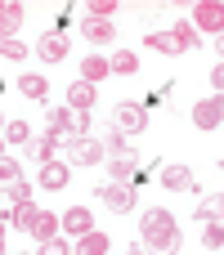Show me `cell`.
Here are the masks:
<instances>
[{
	"label": "cell",
	"mask_w": 224,
	"mask_h": 255,
	"mask_svg": "<svg viewBox=\"0 0 224 255\" xmlns=\"http://www.w3.org/2000/svg\"><path fill=\"white\" fill-rule=\"evenodd\" d=\"M130 251L135 255H144V251H180V224H175V215L162 211V206H148L144 220H139V242H135Z\"/></svg>",
	"instance_id": "6da1fadb"
},
{
	"label": "cell",
	"mask_w": 224,
	"mask_h": 255,
	"mask_svg": "<svg viewBox=\"0 0 224 255\" xmlns=\"http://www.w3.org/2000/svg\"><path fill=\"white\" fill-rule=\"evenodd\" d=\"M45 134H49V139H76V134H90V112H76V108H49V112H45Z\"/></svg>",
	"instance_id": "7a4b0ae2"
},
{
	"label": "cell",
	"mask_w": 224,
	"mask_h": 255,
	"mask_svg": "<svg viewBox=\"0 0 224 255\" xmlns=\"http://www.w3.org/2000/svg\"><path fill=\"white\" fill-rule=\"evenodd\" d=\"M112 130H121L126 139H130V134H144V130H148V108L121 99V103L112 108Z\"/></svg>",
	"instance_id": "3957f363"
},
{
	"label": "cell",
	"mask_w": 224,
	"mask_h": 255,
	"mask_svg": "<svg viewBox=\"0 0 224 255\" xmlns=\"http://www.w3.org/2000/svg\"><path fill=\"white\" fill-rule=\"evenodd\" d=\"M94 197H99L112 215H130V206H135V188H130L126 179H117V184H99Z\"/></svg>",
	"instance_id": "277c9868"
},
{
	"label": "cell",
	"mask_w": 224,
	"mask_h": 255,
	"mask_svg": "<svg viewBox=\"0 0 224 255\" xmlns=\"http://www.w3.org/2000/svg\"><path fill=\"white\" fill-rule=\"evenodd\" d=\"M103 161V143L90 139V134H76L67 139V166H99Z\"/></svg>",
	"instance_id": "5b68a950"
},
{
	"label": "cell",
	"mask_w": 224,
	"mask_h": 255,
	"mask_svg": "<svg viewBox=\"0 0 224 255\" xmlns=\"http://www.w3.org/2000/svg\"><path fill=\"white\" fill-rule=\"evenodd\" d=\"M193 126H198V130H207V134H216V130L224 126V103H220V94H211V99L193 103Z\"/></svg>",
	"instance_id": "8992f818"
},
{
	"label": "cell",
	"mask_w": 224,
	"mask_h": 255,
	"mask_svg": "<svg viewBox=\"0 0 224 255\" xmlns=\"http://www.w3.org/2000/svg\"><path fill=\"white\" fill-rule=\"evenodd\" d=\"M36 184H40L45 193H58V188H67V184H72V166L54 157V161H45V166L36 170Z\"/></svg>",
	"instance_id": "52a82bcc"
},
{
	"label": "cell",
	"mask_w": 224,
	"mask_h": 255,
	"mask_svg": "<svg viewBox=\"0 0 224 255\" xmlns=\"http://www.w3.org/2000/svg\"><path fill=\"white\" fill-rule=\"evenodd\" d=\"M189 22H198L202 31H211V36H220V27H224V4H220V0H202V4H193V13H189Z\"/></svg>",
	"instance_id": "ba28073f"
},
{
	"label": "cell",
	"mask_w": 224,
	"mask_h": 255,
	"mask_svg": "<svg viewBox=\"0 0 224 255\" xmlns=\"http://www.w3.org/2000/svg\"><path fill=\"white\" fill-rule=\"evenodd\" d=\"M81 36L90 45H117V22H108V18H81Z\"/></svg>",
	"instance_id": "9c48e42d"
},
{
	"label": "cell",
	"mask_w": 224,
	"mask_h": 255,
	"mask_svg": "<svg viewBox=\"0 0 224 255\" xmlns=\"http://www.w3.org/2000/svg\"><path fill=\"white\" fill-rule=\"evenodd\" d=\"M36 54H40L45 63H63V58H67V36H58V31L40 36V40H36Z\"/></svg>",
	"instance_id": "30bf717a"
},
{
	"label": "cell",
	"mask_w": 224,
	"mask_h": 255,
	"mask_svg": "<svg viewBox=\"0 0 224 255\" xmlns=\"http://www.w3.org/2000/svg\"><path fill=\"white\" fill-rule=\"evenodd\" d=\"M58 229H63L67 238H81L85 229H94V220H90V211H85V206H72V211L58 220Z\"/></svg>",
	"instance_id": "8fae6325"
},
{
	"label": "cell",
	"mask_w": 224,
	"mask_h": 255,
	"mask_svg": "<svg viewBox=\"0 0 224 255\" xmlns=\"http://www.w3.org/2000/svg\"><path fill=\"white\" fill-rule=\"evenodd\" d=\"M108 247H112V242H108V233H99V229H85V233L72 242V251H81V255H103Z\"/></svg>",
	"instance_id": "7c38bea8"
},
{
	"label": "cell",
	"mask_w": 224,
	"mask_h": 255,
	"mask_svg": "<svg viewBox=\"0 0 224 255\" xmlns=\"http://www.w3.org/2000/svg\"><path fill=\"white\" fill-rule=\"evenodd\" d=\"M18 94H22V99H31V103H45V99H49V81L27 72V76H18Z\"/></svg>",
	"instance_id": "4fadbf2b"
},
{
	"label": "cell",
	"mask_w": 224,
	"mask_h": 255,
	"mask_svg": "<svg viewBox=\"0 0 224 255\" xmlns=\"http://www.w3.org/2000/svg\"><path fill=\"white\" fill-rule=\"evenodd\" d=\"M67 108L90 112V108H94V85H90V81H72V85H67Z\"/></svg>",
	"instance_id": "5bb4252c"
},
{
	"label": "cell",
	"mask_w": 224,
	"mask_h": 255,
	"mask_svg": "<svg viewBox=\"0 0 224 255\" xmlns=\"http://www.w3.org/2000/svg\"><path fill=\"white\" fill-rule=\"evenodd\" d=\"M54 152H58V139H49V134H31V143H27V157H31L36 166L54 161Z\"/></svg>",
	"instance_id": "9a60e30c"
},
{
	"label": "cell",
	"mask_w": 224,
	"mask_h": 255,
	"mask_svg": "<svg viewBox=\"0 0 224 255\" xmlns=\"http://www.w3.org/2000/svg\"><path fill=\"white\" fill-rule=\"evenodd\" d=\"M162 184H166L171 193H189V188H193V170H189V166H162Z\"/></svg>",
	"instance_id": "2e32d148"
},
{
	"label": "cell",
	"mask_w": 224,
	"mask_h": 255,
	"mask_svg": "<svg viewBox=\"0 0 224 255\" xmlns=\"http://www.w3.org/2000/svg\"><path fill=\"white\" fill-rule=\"evenodd\" d=\"M18 27H22V4L4 0V4H0V40H13Z\"/></svg>",
	"instance_id": "e0dca14e"
},
{
	"label": "cell",
	"mask_w": 224,
	"mask_h": 255,
	"mask_svg": "<svg viewBox=\"0 0 224 255\" xmlns=\"http://www.w3.org/2000/svg\"><path fill=\"white\" fill-rule=\"evenodd\" d=\"M112 72H108V58H99V54H90V58H81V81H90V85H99V81H108Z\"/></svg>",
	"instance_id": "ac0fdd59"
},
{
	"label": "cell",
	"mask_w": 224,
	"mask_h": 255,
	"mask_svg": "<svg viewBox=\"0 0 224 255\" xmlns=\"http://www.w3.org/2000/svg\"><path fill=\"white\" fill-rule=\"evenodd\" d=\"M108 175H112V179H135V175H139V157H135V152L108 157Z\"/></svg>",
	"instance_id": "d6986e66"
},
{
	"label": "cell",
	"mask_w": 224,
	"mask_h": 255,
	"mask_svg": "<svg viewBox=\"0 0 224 255\" xmlns=\"http://www.w3.org/2000/svg\"><path fill=\"white\" fill-rule=\"evenodd\" d=\"M108 72H117V76H135V72H139V54H130V49H117V54L108 58Z\"/></svg>",
	"instance_id": "ffe728a7"
},
{
	"label": "cell",
	"mask_w": 224,
	"mask_h": 255,
	"mask_svg": "<svg viewBox=\"0 0 224 255\" xmlns=\"http://www.w3.org/2000/svg\"><path fill=\"white\" fill-rule=\"evenodd\" d=\"M58 233V220L49 215V211H36V220H31V229H27V238H36V242H45V238H54Z\"/></svg>",
	"instance_id": "44dd1931"
},
{
	"label": "cell",
	"mask_w": 224,
	"mask_h": 255,
	"mask_svg": "<svg viewBox=\"0 0 224 255\" xmlns=\"http://www.w3.org/2000/svg\"><path fill=\"white\" fill-rule=\"evenodd\" d=\"M144 45H148V49H157V54H184V49L175 45V36H171V31H148V36H144Z\"/></svg>",
	"instance_id": "7402d4cb"
},
{
	"label": "cell",
	"mask_w": 224,
	"mask_h": 255,
	"mask_svg": "<svg viewBox=\"0 0 224 255\" xmlns=\"http://www.w3.org/2000/svg\"><path fill=\"white\" fill-rule=\"evenodd\" d=\"M0 134H4L9 143H22V148L31 143V126H27V121H4V130H0Z\"/></svg>",
	"instance_id": "603a6c76"
},
{
	"label": "cell",
	"mask_w": 224,
	"mask_h": 255,
	"mask_svg": "<svg viewBox=\"0 0 224 255\" xmlns=\"http://www.w3.org/2000/svg\"><path fill=\"white\" fill-rule=\"evenodd\" d=\"M99 143H103V157H126L130 152V143H126L121 130H108V139H99Z\"/></svg>",
	"instance_id": "cb8c5ba5"
},
{
	"label": "cell",
	"mask_w": 224,
	"mask_h": 255,
	"mask_svg": "<svg viewBox=\"0 0 224 255\" xmlns=\"http://www.w3.org/2000/svg\"><path fill=\"white\" fill-rule=\"evenodd\" d=\"M202 247H207V251H220V247H224V224H220V220H207V233H202Z\"/></svg>",
	"instance_id": "d4e9b609"
},
{
	"label": "cell",
	"mask_w": 224,
	"mask_h": 255,
	"mask_svg": "<svg viewBox=\"0 0 224 255\" xmlns=\"http://www.w3.org/2000/svg\"><path fill=\"white\" fill-rule=\"evenodd\" d=\"M171 36H175V45H180V49H193V45H198L193 22H175V27H171Z\"/></svg>",
	"instance_id": "484cf974"
},
{
	"label": "cell",
	"mask_w": 224,
	"mask_h": 255,
	"mask_svg": "<svg viewBox=\"0 0 224 255\" xmlns=\"http://www.w3.org/2000/svg\"><path fill=\"white\" fill-rule=\"evenodd\" d=\"M117 13V0H90L85 4V18H112Z\"/></svg>",
	"instance_id": "4316f807"
},
{
	"label": "cell",
	"mask_w": 224,
	"mask_h": 255,
	"mask_svg": "<svg viewBox=\"0 0 224 255\" xmlns=\"http://www.w3.org/2000/svg\"><path fill=\"white\" fill-rule=\"evenodd\" d=\"M4 197L18 206V202H31V184L27 179H18V184H4Z\"/></svg>",
	"instance_id": "83f0119b"
},
{
	"label": "cell",
	"mask_w": 224,
	"mask_h": 255,
	"mask_svg": "<svg viewBox=\"0 0 224 255\" xmlns=\"http://www.w3.org/2000/svg\"><path fill=\"white\" fill-rule=\"evenodd\" d=\"M18 179H22V166L9 161V157H0V184H18Z\"/></svg>",
	"instance_id": "f1b7e54d"
},
{
	"label": "cell",
	"mask_w": 224,
	"mask_h": 255,
	"mask_svg": "<svg viewBox=\"0 0 224 255\" xmlns=\"http://www.w3.org/2000/svg\"><path fill=\"white\" fill-rule=\"evenodd\" d=\"M36 247H40L45 255H67V251H72V242H67V238H45V242H36Z\"/></svg>",
	"instance_id": "f546056e"
},
{
	"label": "cell",
	"mask_w": 224,
	"mask_h": 255,
	"mask_svg": "<svg viewBox=\"0 0 224 255\" xmlns=\"http://www.w3.org/2000/svg\"><path fill=\"white\" fill-rule=\"evenodd\" d=\"M198 220H202V224H207V220H220V193H216V197H207V202L198 206Z\"/></svg>",
	"instance_id": "4dcf8cb0"
},
{
	"label": "cell",
	"mask_w": 224,
	"mask_h": 255,
	"mask_svg": "<svg viewBox=\"0 0 224 255\" xmlns=\"http://www.w3.org/2000/svg\"><path fill=\"white\" fill-rule=\"evenodd\" d=\"M31 49L22 45V40H0V58H27Z\"/></svg>",
	"instance_id": "1f68e13d"
},
{
	"label": "cell",
	"mask_w": 224,
	"mask_h": 255,
	"mask_svg": "<svg viewBox=\"0 0 224 255\" xmlns=\"http://www.w3.org/2000/svg\"><path fill=\"white\" fill-rule=\"evenodd\" d=\"M211 85H216V94H220V90H224V67H220V63L211 67Z\"/></svg>",
	"instance_id": "d6a6232c"
},
{
	"label": "cell",
	"mask_w": 224,
	"mask_h": 255,
	"mask_svg": "<svg viewBox=\"0 0 224 255\" xmlns=\"http://www.w3.org/2000/svg\"><path fill=\"white\" fill-rule=\"evenodd\" d=\"M0 157H4V134H0Z\"/></svg>",
	"instance_id": "836d02e7"
},
{
	"label": "cell",
	"mask_w": 224,
	"mask_h": 255,
	"mask_svg": "<svg viewBox=\"0 0 224 255\" xmlns=\"http://www.w3.org/2000/svg\"><path fill=\"white\" fill-rule=\"evenodd\" d=\"M0 255H4V238H0Z\"/></svg>",
	"instance_id": "e575fe53"
},
{
	"label": "cell",
	"mask_w": 224,
	"mask_h": 255,
	"mask_svg": "<svg viewBox=\"0 0 224 255\" xmlns=\"http://www.w3.org/2000/svg\"><path fill=\"white\" fill-rule=\"evenodd\" d=\"M0 126H4V121H0Z\"/></svg>",
	"instance_id": "d590c367"
}]
</instances>
